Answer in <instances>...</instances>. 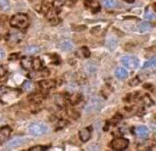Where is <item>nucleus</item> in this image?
Listing matches in <instances>:
<instances>
[{"mask_svg":"<svg viewBox=\"0 0 156 151\" xmlns=\"http://www.w3.org/2000/svg\"><path fill=\"white\" fill-rule=\"evenodd\" d=\"M23 88L25 90H28V91H31L34 89V83L31 81V80H26L24 81V83L23 84Z\"/></svg>","mask_w":156,"mask_h":151,"instance_id":"412c9836","label":"nucleus"},{"mask_svg":"<svg viewBox=\"0 0 156 151\" xmlns=\"http://www.w3.org/2000/svg\"><path fill=\"white\" fill-rule=\"evenodd\" d=\"M6 73H7V71H6L5 67L3 65H0V79H2L5 77Z\"/></svg>","mask_w":156,"mask_h":151,"instance_id":"a878e982","label":"nucleus"},{"mask_svg":"<svg viewBox=\"0 0 156 151\" xmlns=\"http://www.w3.org/2000/svg\"><path fill=\"white\" fill-rule=\"evenodd\" d=\"M11 134V128L9 126H4L0 129V143L6 142Z\"/></svg>","mask_w":156,"mask_h":151,"instance_id":"6e6552de","label":"nucleus"},{"mask_svg":"<svg viewBox=\"0 0 156 151\" xmlns=\"http://www.w3.org/2000/svg\"><path fill=\"white\" fill-rule=\"evenodd\" d=\"M115 77L119 79H125L128 77V72L126 71V68L118 67L115 70Z\"/></svg>","mask_w":156,"mask_h":151,"instance_id":"ddd939ff","label":"nucleus"},{"mask_svg":"<svg viewBox=\"0 0 156 151\" xmlns=\"http://www.w3.org/2000/svg\"><path fill=\"white\" fill-rule=\"evenodd\" d=\"M156 65V57H152L144 64V68H154Z\"/></svg>","mask_w":156,"mask_h":151,"instance_id":"5701e85b","label":"nucleus"},{"mask_svg":"<svg viewBox=\"0 0 156 151\" xmlns=\"http://www.w3.org/2000/svg\"><path fill=\"white\" fill-rule=\"evenodd\" d=\"M56 86V82L54 80H42L39 82V87L43 90H49L50 89L54 88Z\"/></svg>","mask_w":156,"mask_h":151,"instance_id":"9b49d317","label":"nucleus"},{"mask_svg":"<svg viewBox=\"0 0 156 151\" xmlns=\"http://www.w3.org/2000/svg\"><path fill=\"white\" fill-rule=\"evenodd\" d=\"M28 138L26 137H18V138H14L12 139L10 142H9L6 145V147L8 148H15L18 146H21L24 144H26L28 142Z\"/></svg>","mask_w":156,"mask_h":151,"instance_id":"0eeeda50","label":"nucleus"},{"mask_svg":"<svg viewBox=\"0 0 156 151\" xmlns=\"http://www.w3.org/2000/svg\"><path fill=\"white\" fill-rule=\"evenodd\" d=\"M152 28V24H151L150 23H141L140 24H139L138 26V29L141 32H144V31H148V30H151Z\"/></svg>","mask_w":156,"mask_h":151,"instance_id":"a211bd4d","label":"nucleus"},{"mask_svg":"<svg viewBox=\"0 0 156 151\" xmlns=\"http://www.w3.org/2000/svg\"><path fill=\"white\" fill-rule=\"evenodd\" d=\"M48 125L43 122H34L31 124L28 129L29 134L34 137H39V136L44 135L45 134L48 133Z\"/></svg>","mask_w":156,"mask_h":151,"instance_id":"7ed1b4c3","label":"nucleus"},{"mask_svg":"<svg viewBox=\"0 0 156 151\" xmlns=\"http://www.w3.org/2000/svg\"><path fill=\"white\" fill-rule=\"evenodd\" d=\"M135 133L139 138H147L149 136V129L146 126H140L136 128Z\"/></svg>","mask_w":156,"mask_h":151,"instance_id":"1a4fd4ad","label":"nucleus"},{"mask_svg":"<svg viewBox=\"0 0 156 151\" xmlns=\"http://www.w3.org/2000/svg\"><path fill=\"white\" fill-rule=\"evenodd\" d=\"M42 66V64H41V61L39 60L38 58L37 59H33V63H32V68L34 69V70H39Z\"/></svg>","mask_w":156,"mask_h":151,"instance_id":"4be33fe9","label":"nucleus"},{"mask_svg":"<svg viewBox=\"0 0 156 151\" xmlns=\"http://www.w3.org/2000/svg\"><path fill=\"white\" fill-rule=\"evenodd\" d=\"M85 5L87 8L92 9L93 11L100 10V4H99V2L95 1V0H86Z\"/></svg>","mask_w":156,"mask_h":151,"instance_id":"4468645a","label":"nucleus"},{"mask_svg":"<svg viewBox=\"0 0 156 151\" xmlns=\"http://www.w3.org/2000/svg\"><path fill=\"white\" fill-rule=\"evenodd\" d=\"M103 5L107 9H112L117 6V1L116 0H104Z\"/></svg>","mask_w":156,"mask_h":151,"instance_id":"6ab92c4d","label":"nucleus"},{"mask_svg":"<svg viewBox=\"0 0 156 151\" xmlns=\"http://www.w3.org/2000/svg\"><path fill=\"white\" fill-rule=\"evenodd\" d=\"M79 138L82 142H87L91 138V129L89 127H87L80 130Z\"/></svg>","mask_w":156,"mask_h":151,"instance_id":"9d476101","label":"nucleus"},{"mask_svg":"<svg viewBox=\"0 0 156 151\" xmlns=\"http://www.w3.org/2000/svg\"><path fill=\"white\" fill-rule=\"evenodd\" d=\"M32 63H33V59H23L22 61V65L24 69L30 70L32 69Z\"/></svg>","mask_w":156,"mask_h":151,"instance_id":"aec40b11","label":"nucleus"},{"mask_svg":"<svg viewBox=\"0 0 156 151\" xmlns=\"http://www.w3.org/2000/svg\"><path fill=\"white\" fill-rule=\"evenodd\" d=\"M117 43H118V40H117V37L116 36L109 35L107 37L106 44L110 48V50H114L116 48V46H117Z\"/></svg>","mask_w":156,"mask_h":151,"instance_id":"2eb2a0df","label":"nucleus"},{"mask_svg":"<svg viewBox=\"0 0 156 151\" xmlns=\"http://www.w3.org/2000/svg\"><path fill=\"white\" fill-rule=\"evenodd\" d=\"M40 48L37 47V46H29L25 49V52L27 54H30V55H33V54H35V53H38L40 52Z\"/></svg>","mask_w":156,"mask_h":151,"instance_id":"dca6fc26","label":"nucleus"},{"mask_svg":"<svg viewBox=\"0 0 156 151\" xmlns=\"http://www.w3.org/2000/svg\"><path fill=\"white\" fill-rule=\"evenodd\" d=\"M4 56H5V53L2 50H0V60L3 59L4 58Z\"/></svg>","mask_w":156,"mask_h":151,"instance_id":"cd10ccee","label":"nucleus"},{"mask_svg":"<svg viewBox=\"0 0 156 151\" xmlns=\"http://www.w3.org/2000/svg\"><path fill=\"white\" fill-rule=\"evenodd\" d=\"M46 149L45 146H41V145H38V146H34V147H31L30 150L31 151H41V150H44Z\"/></svg>","mask_w":156,"mask_h":151,"instance_id":"bb28decb","label":"nucleus"},{"mask_svg":"<svg viewBox=\"0 0 156 151\" xmlns=\"http://www.w3.org/2000/svg\"><path fill=\"white\" fill-rule=\"evenodd\" d=\"M19 90L7 88V87H1L0 88V101L4 104H9L13 102L19 95Z\"/></svg>","mask_w":156,"mask_h":151,"instance_id":"f257e3e1","label":"nucleus"},{"mask_svg":"<svg viewBox=\"0 0 156 151\" xmlns=\"http://www.w3.org/2000/svg\"><path fill=\"white\" fill-rule=\"evenodd\" d=\"M121 62L126 67L130 69H136L139 66V60L132 56H123L121 58Z\"/></svg>","mask_w":156,"mask_h":151,"instance_id":"20e7f679","label":"nucleus"},{"mask_svg":"<svg viewBox=\"0 0 156 151\" xmlns=\"http://www.w3.org/2000/svg\"><path fill=\"white\" fill-rule=\"evenodd\" d=\"M18 36H22V35H21V34H19V33H16V34H11V35H10V36L9 37V40H11V41H13V42H14V41L16 42V41L20 40L19 39H17Z\"/></svg>","mask_w":156,"mask_h":151,"instance_id":"393cba45","label":"nucleus"},{"mask_svg":"<svg viewBox=\"0 0 156 151\" xmlns=\"http://www.w3.org/2000/svg\"><path fill=\"white\" fill-rule=\"evenodd\" d=\"M28 24H29L28 17L26 14L23 13H18L14 15L10 20V25L13 28H17V29H24L28 26Z\"/></svg>","mask_w":156,"mask_h":151,"instance_id":"f03ea898","label":"nucleus"},{"mask_svg":"<svg viewBox=\"0 0 156 151\" xmlns=\"http://www.w3.org/2000/svg\"><path fill=\"white\" fill-rule=\"evenodd\" d=\"M101 106V102L99 99H92L87 105L86 106V112L87 113H95L98 111Z\"/></svg>","mask_w":156,"mask_h":151,"instance_id":"423d86ee","label":"nucleus"},{"mask_svg":"<svg viewBox=\"0 0 156 151\" xmlns=\"http://www.w3.org/2000/svg\"><path fill=\"white\" fill-rule=\"evenodd\" d=\"M58 48H60L61 50H62L63 51H70L73 49V45L70 40L64 39V40L60 42V44H58Z\"/></svg>","mask_w":156,"mask_h":151,"instance_id":"f8f14e48","label":"nucleus"},{"mask_svg":"<svg viewBox=\"0 0 156 151\" xmlns=\"http://www.w3.org/2000/svg\"><path fill=\"white\" fill-rule=\"evenodd\" d=\"M144 17H145L146 20L151 21V20H153V19H155V13H154V11L151 8H149V9H146V12H145V16Z\"/></svg>","mask_w":156,"mask_h":151,"instance_id":"f3484780","label":"nucleus"},{"mask_svg":"<svg viewBox=\"0 0 156 151\" xmlns=\"http://www.w3.org/2000/svg\"><path fill=\"white\" fill-rule=\"evenodd\" d=\"M111 146L113 150H124L128 146V140L126 138H116L112 140Z\"/></svg>","mask_w":156,"mask_h":151,"instance_id":"39448f33","label":"nucleus"},{"mask_svg":"<svg viewBox=\"0 0 156 151\" xmlns=\"http://www.w3.org/2000/svg\"><path fill=\"white\" fill-rule=\"evenodd\" d=\"M0 8H1L3 10H9V0H0Z\"/></svg>","mask_w":156,"mask_h":151,"instance_id":"b1692460","label":"nucleus"},{"mask_svg":"<svg viewBox=\"0 0 156 151\" xmlns=\"http://www.w3.org/2000/svg\"><path fill=\"white\" fill-rule=\"evenodd\" d=\"M125 1H126V3H134L135 0H125Z\"/></svg>","mask_w":156,"mask_h":151,"instance_id":"c85d7f7f","label":"nucleus"}]
</instances>
